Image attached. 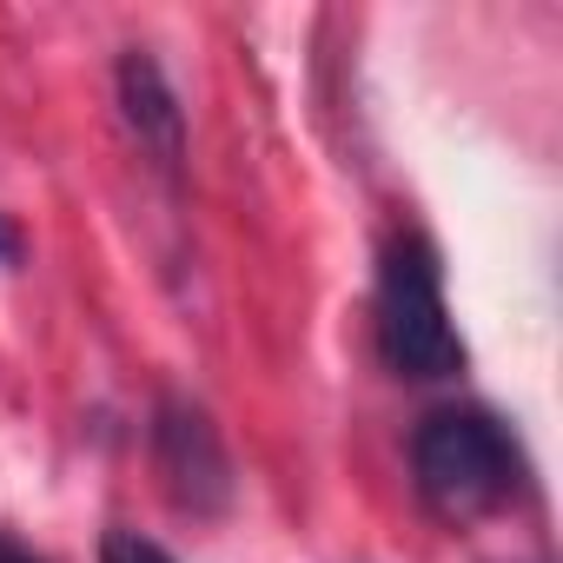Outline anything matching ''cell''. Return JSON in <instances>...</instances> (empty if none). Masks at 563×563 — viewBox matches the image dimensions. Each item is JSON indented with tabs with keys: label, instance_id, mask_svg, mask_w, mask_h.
<instances>
[{
	"label": "cell",
	"instance_id": "cell-1",
	"mask_svg": "<svg viewBox=\"0 0 563 563\" xmlns=\"http://www.w3.org/2000/svg\"><path fill=\"white\" fill-rule=\"evenodd\" d=\"M411 477L438 517L471 523L523 490V444L484 405H438L411 431Z\"/></svg>",
	"mask_w": 563,
	"mask_h": 563
},
{
	"label": "cell",
	"instance_id": "cell-2",
	"mask_svg": "<svg viewBox=\"0 0 563 563\" xmlns=\"http://www.w3.org/2000/svg\"><path fill=\"white\" fill-rule=\"evenodd\" d=\"M372 332H378V358L398 378L438 385L464 372V339L451 325L444 306V272H438V245L424 232H391L378 252V292H372Z\"/></svg>",
	"mask_w": 563,
	"mask_h": 563
},
{
	"label": "cell",
	"instance_id": "cell-3",
	"mask_svg": "<svg viewBox=\"0 0 563 563\" xmlns=\"http://www.w3.org/2000/svg\"><path fill=\"white\" fill-rule=\"evenodd\" d=\"M146 444H153V471H159V490L173 497V510H186V517H225L232 510L239 477H232L225 438H219L206 405H192L186 391H159Z\"/></svg>",
	"mask_w": 563,
	"mask_h": 563
},
{
	"label": "cell",
	"instance_id": "cell-4",
	"mask_svg": "<svg viewBox=\"0 0 563 563\" xmlns=\"http://www.w3.org/2000/svg\"><path fill=\"white\" fill-rule=\"evenodd\" d=\"M113 93H120V120H126L133 146L146 153V166L166 186H179V166H186V107H179L166 67L146 47H126L120 67H113Z\"/></svg>",
	"mask_w": 563,
	"mask_h": 563
},
{
	"label": "cell",
	"instance_id": "cell-5",
	"mask_svg": "<svg viewBox=\"0 0 563 563\" xmlns=\"http://www.w3.org/2000/svg\"><path fill=\"white\" fill-rule=\"evenodd\" d=\"M100 563H179V556H173V550H159L153 537L120 530V523H113V530L100 537Z\"/></svg>",
	"mask_w": 563,
	"mask_h": 563
},
{
	"label": "cell",
	"instance_id": "cell-6",
	"mask_svg": "<svg viewBox=\"0 0 563 563\" xmlns=\"http://www.w3.org/2000/svg\"><path fill=\"white\" fill-rule=\"evenodd\" d=\"M0 563H47V556H41L34 543H21L14 530H0Z\"/></svg>",
	"mask_w": 563,
	"mask_h": 563
},
{
	"label": "cell",
	"instance_id": "cell-7",
	"mask_svg": "<svg viewBox=\"0 0 563 563\" xmlns=\"http://www.w3.org/2000/svg\"><path fill=\"white\" fill-rule=\"evenodd\" d=\"M0 265H21V232H14V219H0Z\"/></svg>",
	"mask_w": 563,
	"mask_h": 563
},
{
	"label": "cell",
	"instance_id": "cell-8",
	"mask_svg": "<svg viewBox=\"0 0 563 563\" xmlns=\"http://www.w3.org/2000/svg\"><path fill=\"white\" fill-rule=\"evenodd\" d=\"M537 563H543V556H537Z\"/></svg>",
	"mask_w": 563,
	"mask_h": 563
}]
</instances>
